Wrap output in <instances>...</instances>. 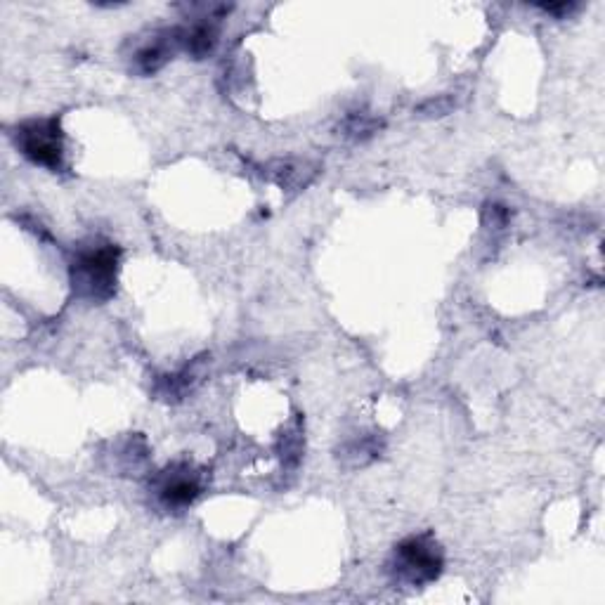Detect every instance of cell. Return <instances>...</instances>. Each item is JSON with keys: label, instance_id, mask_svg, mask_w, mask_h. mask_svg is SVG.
Masks as SVG:
<instances>
[{"label": "cell", "instance_id": "1", "mask_svg": "<svg viewBox=\"0 0 605 605\" xmlns=\"http://www.w3.org/2000/svg\"><path fill=\"white\" fill-rule=\"evenodd\" d=\"M121 249L114 244H93L78 249L71 260V286L76 296L90 303H104L116 294Z\"/></svg>", "mask_w": 605, "mask_h": 605}, {"label": "cell", "instance_id": "2", "mask_svg": "<svg viewBox=\"0 0 605 605\" xmlns=\"http://www.w3.org/2000/svg\"><path fill=\"white\" fill-rule=\"evenodd\" d=\"M445 568V554L431 535H414L395 546L390 572L407 587H426L438 580Z\"/></svg>", "mask_w": 605, "mask_h": 605}, {"label": "cell", "instance_id": "3", "mask_svg": "<svg viewBox=\"0 0 605 605\" xmlns=\"http://www.w3.org/2000/svg\"><path fill=\"white\" fill-rule=\"evenodd\" d=\"M15 142L31 164L60 173L64 168V133L60 119H29L19 123L15 130Z\"/></svg>", "mask_w": 605, "mask_h": 605}, {"label": "cell", "instance_id": "4", "mask_svg": "<svg viewBox=\"0 0 605 605\" xmlns=\"http://www.w3.org/2000/svg\"><path fill=\"white\" fill-rule=\"evenodd\" d=\"M156 494L166 509H187L201 494V476L190 464H175L159 476Z\"/></svg>", "mask_w": 605, "mask_h": 605}, {"label": "cell", "instance_id": "5", "mask_svg": "<svg viewBox=\"0 0 605 605\" xmlns=\"http://www.w3.org/2000/svg\"><path fill=\"white\" fill-rule=\"evenodd\" d=\"M180 48V29L161 31L152 41L142 45V48L133 55V69L140 76H152L159 69H164L173 52Z\"/></svg>", "mask_w": 605, "mask_h": 605}, {"label": "cell", "instance_id": "6", "mask_svg": "<svg viewBox=\"0 0 605 605\" xmlns=\"http://www.w3.org/2000/svg\"><path fill=\"white\" fill-rule=\"evenodd\" d=\"M218 45V29L216 24L208 22H197L190 29H180V48H185L194 60H204L211 55Z\"/></svg>", "mask_w": 605, "mask_h": 605}, {"label": "cell", "instance_id": "7", "mask_svg": "<svg viewBox=\"0 0 605 605\" xmlns=\"http://www.w3.org/2000/svg\"><path fill=\"white\" fill-rule=\"evenodd\" d=\"M315 166L305 164V161H275L270 166V175L275 178L279 185L286 187V190H301V187L308 185V182L315 178Z\"/></svg>", "mask_w": 605, "mask_h": 605}, {"label": "cell", "instance_id": "8", "mask_svg": "<svg viewBox=\"0 0 605 605\" xmlns=\"http://www.w3.org/2000/svg\"><path fill=\"white\" fill-rule=\"evenodd\" d=\"M381 126L383 123L379 119H374V116L355 114V116H350V119H346V123H343V135L350 140L360 142V140L372 138L374 133H379Z\"/></svg>", "mask_w": 605, "mask_h": 605}, {"label": "cell", "instance_id": "9", "mask_svg": "<svg viewBox=\"0 0 605 605\" xmlns=\"http://www.w3.org/2000/svg\"><path fill=\"white\" fill-rule=\"evenodd\" d=\"M454 107L452 97L447 95H440V97H433V100L424 102L419 107V116H445L450 109Z\"/></svg>", "mask_w": 605, "mask_h": 605}, {"label": "cell", "instance_id": "10", "mask_svg": "<svg viewBox=\"0 0 605 605\" xmlns=\"http://www.w3.org/2000/svg\"><path fill=\"white\" fill-rule=\"evenodd\" d=\"M546 12H554V15H570L572 10H577L575 3H561V5H539Z\"/></svg>", "mask_w": 605, "mask_h": 605}]
</instances>
